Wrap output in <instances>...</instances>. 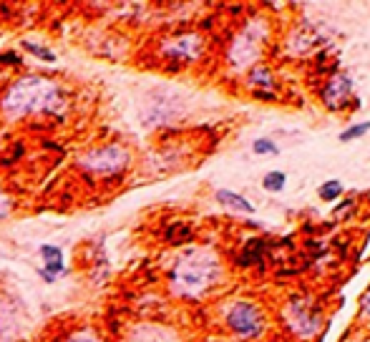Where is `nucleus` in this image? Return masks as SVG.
I'll return each mask as SVG.
<instances>
[{
	"mask_svg": "<svg viewBox=\"0 0 370 342\" xmlns=\"http://www.w3.org/2000/svg\"><path fill=\"white\" fill-rule=\"evenodd\" d=\"M61 108V91L58 86L51 83L48 79L28 76L20 79L8 88L3 99V111L8 116H28V113H43V111H58Z\"/></svg>",
	"mask_w": 370,
	"mask_h": 342,
	"instance_id": "nucleus-1",
	"label": "nucleus"
},
{
	"mask_svg": "<svg viewBox=\"0 0 370 342\" xmlns=\"http://www.w3.org/2000/svg\"><path fill=\"white\" fill-rule=\"evenodd\" d=\"M219 262L209 250H194L179 259L172 275V287L179 295L197 297L217 279Z\"/></svg>",
	"mask_w": 370,
	"mask_h": 342,
	"instance_id": "nucleus-2",
	"label": "nucleus"
},
{
	"mask_svg": "<svg viewBox=\"0 0 370 342\" xmlns=\"http://www.w3.org/2000/svg\"><path fill=\"white\" fill-rule=\"evenodd\" d=\"M126 164H129V156L121 146H101L81 158V169L93 177H116L126 169Z\"/></svg>",
	"mask_w": 370,
	"mask_h": 342,
	"instance_id": "nucleus-3",
	"label": "nucleus"
},
{
	"mask_svg": "<svg viewBox=\"0 0 370 342\" xmlns=\"http://www.w3.org/2000/svg\"><path fill=\"white\" fill-rule=\"evenodd\" d=\"M227 323L242 337H257L262 332V315H259V309L255 304H247V302L232 304L230 315H227Z\"/></svg>",
	"mask_w": 370,
	"mask_h": 342,
	"instance_id": "nucleus-4",
	"label": "nucleus"
},
{
	"mask_svg": "<svg viewBox=\"0 0 370 342\" xmlns=\"http://www.w3.org/2000/svg\"><path fill=\"white\" fill-rule=\"evenodd\" d=\"M264 38L262 28L247 26L242 33L237 35V40L232 43V63H237L239 68L250 66L252 60L259 56V43Z\"/></svg>",
	"mask_w": 370,
	"mask_h": 342,
	"instance_id": "nucleus-5",
	"label": "nucleus"
},
{
	"mask_svg": "<svg viewBox=\"0 0 370 342\" xmlns=\"http://www.w3.org/2000/svg\"><path fill=\"white\" fill-rule=\"evenodd\" d=\"M284 315H287V323H290L292 332H298V335H303V337L315 335L317 315L312 312V309H307V307H303L300 302H295V304H290V307L284 309Z\"/></svg>",
	"mask_w": 370,
	"mask_h": 342,
	"instance_id": "nucleus-6",
	"label": "nucleus"
},
{
	"mask_svg": "<svg viewBox=\"0 0 370 342\" xmlns=\"http://www.w3.org/2000/svg\"><path fill=\"white\" fill-rule=\"evenodd\" d=\"M348 96H351V81L345 79V76H337V79L330 83V88L325 91V101H328L330 108H337Z\"/></svg>",
	"mask_w": 370,
	"mask_h": 342,
	"instance_id": "nucleus-7",
	"label": "nucleus"
},
{
	"mask_svg": "<svg viewBox=\"0 0 370 342\" xmlns=\"http://www.w3.org/2000/svg\"><path fill=\"white\" fill-rule=\"evenodd\" d=\"M197 46H199L197 35H184V38H179L174 46L166 48V53H169V56H177V58H194V56H197Z\"/></svg>",
	"mask_w": 370,
	"mask_h": 342,
	"instance_id": "nucleus-8",
	"label": "nucleus"
},
{
	"mask_svg": "<svg viewBox=\"0 0 370 342\" xmlns=\"http://www.w3.org/2000/svg\"><path fill=\"white\" fill-rule=\"evenodd\" d=\"M217 202H222V204L232 206V209H237V211H245V214H252V211H255V206H252L245 197L232 194V191H227V189L217 191Z\"/></svg>",
	"mask_w": 370,
	"mask_h": 342,
	"instance_id": "nucleus-9",
	"label": "nucleus"
},
{
	"mask_svg": "<svg viewBox=\"0 0 370 342\" xmlns=\"http://www.w3.org/2000/svg\"><path fill=\"white\" fill-rule=\"evenodd\" d=\"M134 342H172V337L166 335V332H161L159 327H146L144 332L136 335Z\"/></svg>",
	"mask_w": 370,
	"mask_h": 342,
	"instance_id": "nucleus-10",
	"label": "nucleus"
},
{
	"mask_svg": "<svg viewBox=\"0 0 370 342\" xmlns=\"http://www.w3.org/2000/svg\"><path fill=\"white\" fill-rule=\"evenodd\" d=\"M262 184L267 191H282L284 189V174L282 171H270V174H264Z\"/></svg>",
	"mask_w": 370,
	"mask_h": 342,
	"instance_id": "nucleus-11",
	"label": "nucleus"
},
{
	"mask_svg": "<svg viewBox=\"0 0 370 342\" xmlns=\"http://www.w3.org/2000/svg\"><path fill=\"white\" fill-rule=\"evenodd\" d=\"M340 191H343L340 181H325V184L320 186V199H325V202H332V199L340 197Z\"/></svg>",
	"mask_w": 370,
	"mask_h": 342,
	"instance_id": "nucleus-12",
	"label": "nucleus"
},
{
	"mask_svg": "<svg viewBox=\"0 0 370 342\" xmlns=\"http://www.w3.org/2000/svg\"><path fill=\"white\" fill-rule=\"evenodd\" d=\"M368 131H370V121H365V124L353 126L351 131L340 133V141H353V138H360V136H363V133H368Z\"/></svg>",
	"mask_w": 370,
	"mask_h": 342,
	"instance_id": "nucleus-13",
	"label": "nucleus"
},
{
	"mask_svg": "<svg viewBox=\"0 0 370 342\" xmlns=\"http://www.w3.org/2000/svg\"><path fill=\"white\" fill-rule=\"evenodd\" d=\"M255 154H278V144L270 141V138H257L255 144H252Z\"/></svg>",
	"mask_w": 370,
	"mask_h": 342,
	"instance_id": "nucleus-14",
	"label": "nucleus"
},
{
	"mask_svg": "<svg viewBox=\"0 0 370 342\" xmlns=\"http://www.w3.org/2000/svg\"><path fill=\"white\" fill-rule=\"evenodd\" d=\"M40 254H43V259H46V262H56V259H63L61 250H58V247H53V244H43V247H40Z\"/></svg>",
	"mask_w": 370,
	"mask_h": 342,
	"instance_id": "nucleus-15",
	"label": "nucleus"
},
{
	"mask_svg": "<svg viewBox=\"0 0 370 342\" xmlns=\"http://www.w3.org/2000/svg\"><path fill=\"white\" fill-rule=\"evenodd\" d=\"M252 81H255V83H264V86H267V88H270V86H272L270 73L264 71V68H255V71H252Z\"/></svg>",
	"mask_w": 370,
	"mask_h": 342,
	"instance_id": "nucleus-16",
	"label": "nucleus"
},
{
	"mask_svg": "<svg viewBox=\"0 0 370 342\" xmlns=\"http://www.w3.org/2000/svg\"><path fill=\"white\" fill-rule=\"evenodd\" d=\"M26 48L31 53H35L38 58H43V60H53V53H48V51H43V48H38V46H33V43H26Z\"/></svg>",
	"mask_w": 370,
	"mask_h": 342,
	"instance_id": "nucleus-17",
	"label": "nucleus"
},
{
	"mask_svg": "<svg viewBox=\"0 0 370 342\" xmlns=\"http://www.w3.org/2000/svg\"><path fill=\"white\" fill-rule=\"evenodd\" d=\"M68 342H99L91 332H76L73 337H68Z\"/></svg>",
	"mask_w": 370,
	"mask_h": 342,
	"instance_id": "nucleus-18",
	"label": "nucleus"
},
{
	"mask_svg": "<svg viewBox=\"0 0 370 342\" xmlns=\"http://www.w3.org/2000/svg\"><path fill=\"white\" fill-rule=\"evenodd\" d=\"M8 206H10L8 204V197L6 194H0V217H6L8 214Z\"/></svg>",
	"mask_w": 370,
	"mask_h": 342,
	"instance_id": "nucleus-19",
	"label": "nucleus"
},
{
	"mask_svg": "<svg viewBox=\"0 0 370 342\" xmlns=\"http://www.w3.org/2000/svg\"><path fill=\"white\" fill-rule=\"evenodd\" d=\"M363 309H365V315H370V295L365 297V302H363Z\"/></svg>",
	"mask_w": 370,
	"mask_h": 342,
	"instance_id": "nucleus-20",
	"label": "nucleus"
}]
</instances>
